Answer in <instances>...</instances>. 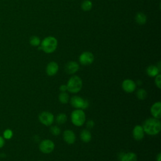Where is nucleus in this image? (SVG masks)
I'll return each instance as SVG.
<instances>
[{"instance_id": "1a4fd4ad", "label": "nucleus", "mask_w": 161, "mask_h": 161, "mask_svg": "<svg viewBox=\"0 0 161 161\" xmlns=\"http://www.w3.org/2000/svg\"><path fill=\"white\" fill-rule=\"evenodd\" d=\"M150 112L153 118L160 119L161 117V103L157 101L153 103L150 108Z\"/></svg>"}, {"instance_id": "412c9836", "label": "nucleus", "mask_w": 161, "mask_h": 161, "mask_svg": "<svg viewBox=\"0 0 161 161\" xmlns=\"http://www.w3.org/2000/svg\"><path fill=\"white\" fill-rule=\"evenodd\" d=\"M67 117L65 113H59L56 117V121L58 125H63L67 121Z\"/></svg>"}, {"instance_id": "5701e85b", "label": "nucleus", "mask_w": 161, "mask_h": 161, "mask_svg": "<svg viewBox=\"0 0 161 161\" xmlns=\"http://www.w3.org/2000/svg\"><path fill=\"white\" fill-rule=\"evenodd\" d=\"M30 44L33 47H38L40 45L41 40L37 36H32L30 37L29 40Z\"/></svg>"}, {"instance_id": "c85d7f7f", "label": "nucleus", "mask_w": 161, "mask_h": 161, "mask_svg": "<svg viewBox=\"0 0 161 161\" xmlns=\"http://www.w3.org/2000/svg\"><path fill=\"white\" fill-rule=\"evenodd\" d=\"M59 89L61 92H65L67 90V86L65 85V84H62L59 87Z\"/></svg>"}, {"instance_id": "bb28decb", "label": "nucleus", "mask_w": 161, "mask_h": 161, "mask_svg": "<svg viewBox=\"0 0 161 161\" xmlns=\"http://www.w3.org/2000/svg\"><path fill=\"white\" fill-rule=\"evenodd\" d=\"M86 126L89 129H91L94 127V122L92 121V120H89L87 123H86Z\"/></svg>"}, {"instance_id": "b1692460", "label": "nucleus", "mask_w": 161, "mask_h": 161, "mask_svg": "<svg viewBox=\"0 0 161 161\" xmlns=\"http://www.w3.org/2000/svg\"><path fill=\"white\" fill-rule=\"evenodd\" d=\"M13 136V131L9 128H7L4 130L3 133V137L4 138V140H10L12 138Z\"/></svg>"}, {"instance_id": "f3484780", "label": "nucleus", "mask_w": 161, "mask_h": 161, "mask_svg": "<svg viewBox=\"0 0 161 161\" xmlns=\"http://www.w3.org/2000/svg\"><path fill=\"white\" fill-rule=\"evenodd\" d=\"M80 138L82 142L85 143H88L91 140V133L88 130L84 129L81 131L80 133Z\"/></svg>"}, {"instance_id": "c756f323", "label": "nucleus", "mask_w": 161, "mask_h": 161, "mask_svg": "<svg viewBox=\"0 0 161 161\" xmlns=\"http://www.w3.org/2000/svg\"><path fill=\"white\" fill-rule=\"evenodd\" d=\"M89 106V102L87 100H84V105H83V108H82V109H87Z\"/></svg>"}, {"instance_id": "6ab92c4d", "label": "nucleus", "mask_w": 161, "mask_h": 161, "mask_svg": "<svg viewBox=\"0 0 161 161\" xmlns=\"http://www.w3.org/2000/svg\"><path fill=\"white\" fill-rule=\"evenodd\" d=\"M69 99V95L65 92H61L58 95V100L62 104H67Z\"/></svg>"}, {"instance_id": "2eb2a0df", "label": "nucleus", "mask_w": 161, "mask_h": 161, "mask_svg": "<svg viewBox=\"0 0 161 161\" xmlns=\"http://www.w3.org/2000/svg\"><path fill=\"white\" fill-rule=\"evenodd\" d=\"M119 161H137V156L134 152H129L119 154Z\"/></svg>"}, {"instance_id": "9b49d317", "label": "nucleus", "mask_w": 161, "mask_h": 161, "mask_svg": "<svg viewBox=\"0 0 161 161\" xmlns=\"http://www.w3.org/2000/svg\"><path fill=\"white\" fill-rule=\"evenodd\" d=\"M84 100L80 96H74L70 98V103L71 105L75 109H82L83 105L84 103Z\"/></svg>"}, {"instance_id": "9d476101", "label": "nucleus", "mask_w": 161, "mask_h": 161, "mask_svg": "<svg viewBox=\"0 0 161 161\" xmlns=\"http://www.w3.org/2000/svg\"><path fill=\"white\" fill-rule=\"evenodd\" d=\"M79 69V64L74 61H70L65 65V70L69 74H74L78 71Z\"/></svg>"}, {"instance_id": "f03ea898", "label": "nucleus", "mask_w": 161, "mask_h": 161, "mask_svg": "<svg viewBox=\"0 0 161 161\" xmlns=\"http://www.w3.org/2000/svg\"><path fill=\"white\" fill-rule=\"evenodd\" d=\"M58 42L57 38L52 36H48L43 38L38 46V48L47 53H51L55 51Z\"/></svg>"}, {"instance_id": "a211bd4d", "label": "nucleus", "mask_w": 161, "mask_h": 161, "mask_svg": "<svg viewBox=\"0 0 161 161\" xmlns=\"http://www.w3.org/2000/svg\"><path fill=\"white\" fill-rule=\"evenodd\" d=\"M135 19L136 22L138 25H143L147 22V16L145 15V14H144L143 13H142V12H139L136 14Z\"/></svg>"}, {"instance_id": "4be33fe9", "label": "nucleus", "mask_w": 161, "mask_h": 161, "mask_svg": "<svg viewBox=\"0 0 161 161\" xmlns=\"http://www.w3.org/2000/svg\"><path fill=\"white\" fill-rule=\"evenodd\" d=\"M136 96L138 99L143 100L147 97V92L144 89L140 88L137 90V91L136 92Z\"/></svg>"}, {"instance_id": "dca6fc26", "label": "nucleus", "mask_w": 161, "mask_h": 161, "mask_svg": "<svg viewBox=\"0 0 161 161\" xmlns=\"http://www.w3.org/2000/svg\"><path fill=\"white\" fill-rule=\"evenodd\" d=\"M146 71H147V74L148 75V76L154 77L159 74L160 70L158 69V67L156 65H149L147 68Z\"/></svg>"}, {"instance_id": "f257e3e1", "label": "nucleus", "mask_w": 161, "mask_h": 161, "mask_svg": "<svg viewBox=\"0 0 161 161\" xmlns=\"http://www.w3.org/2000/svg\"><path fill=\"white\" fill-rule=\"evenodd\" d=\"M145 133L149 135H156L161 129V123L159 119L150 118L145 121L142 126Z\"/></svg>"}, {"instance_id": "aec40b11", "label": "nucleus", "mask_w": 161, "mask_h": 161, "mask_svg": "<svg viewBox=\"0 0 161 161\" xmlns=\"http://www.w3.org/2000/svg\"><path fill=\"white\" fill-rule=\"evenodd\" d=\"M92 3L90 0H84L81 3V8L84 11H89L92 9Z\"/></svg>"}, {"instance_id": "39448f33", "label": "nucleus", "mask_w": 161, "mask_h": 161, "mask_svg": "<svg viewBox=\"0 0 161 161\" xmlns=\"http://www.w3.org/2000/svg\"><path fill=\"white\" fill-rule=\"evenodd\" d=\"M55 148V144L53 141L45 139L42 140L39 144V149L43 153H51Z\"/></svg>"}, {"instance_id": "393cba45", "label": "nucleus", "mask_w": 161, "mask_h": 161, "mask_svg": "<svg viewBox=\"0 0 161 161\" xmlns=\"http://www.w3.org/2000/svg\"><path fill=\"white\" fill-rule=\"evenodd\" d=\"M50 131L51 132V133L53 135H55V136H57L60 133V129L58 126H52L50 129Z\"/></svg>"}, {"instance_id": "7ed1b4c3", "label": "nucleus", "mask_w": 161, "mask_h": 161, "mask_svg": "<svg viewBox=\"0 0 161 161\" xmlns=\"http://www.w3.org/2000/svg\"><path fill=\"white\" fill-rule=\"evenodd\" d=\"M66 86L69 92L71 93H77L82 89V80L79 76L73 75L69 79Z\"/></svg>"}, {"instance_id": "6e6552de", "label": "nucleus", "mask_w": 161, "mask_h": 161, "mask_svg": "<svg viewBox=\"0 0 161 161\" xmlns=\"http://www.w3.org/2000/svg\"><path fill=\"white\" fill-rule=\"evenodd\" d=\"M122 88L127 93H131L135 91L136 87V84L131 79H126L122 82Z\"/></svg>"}, {"instance_id": "cd10ccee", "label": "nucleus", "mask_w": 161, "mask_h": 161, "mask_svg": "<svg viewBox=\"0 0 161 161\" xmlns=\"http://www.w3.org/2000/svg\"><path fill=\"white\" fill-rule=\"evenodd\" d=\"M5 144V140L3 137V136L0 135V148H3Z\"/></svg>"}, {"instance_id": "423d86ee", "label": "nucleus", "mask_w": 161, "mask_h": 161, "mask_svg": "<svg viewBox=\"0 0 161 161\" xmlns=\"http://www.w3.org/2000/svg\"><path fill=\"white\" fill-rule=\"evenodd\" d=\"M38 119L42 124L45 126H50L54 121V116L49 111H43L40 114Z\"/></svg>"}, {"instance_id": "f8f14e48", "label": "nucleus", "mask_w": 161, "mask_h": 161, "mask_svg": "<svg viewBox=\"0 0 161 161\" xmlns=\"http://www.w3.org/2000/svg\"><path fill=\"white\" fill-rule=\"evenodd\" d=\"M64 140L68 144H73L75 141V135L70 130H67L63 133Z\"/></svg>"}, {"instance_id": "7c9ffc66", "label": "nucleus", "mask_w": 161, "mask_h": 161, "mask_svg": "<svg viewBox=\"0 0 161 161\" xmlns=\"http://www.w3.org/2000/svg\"><path fill=\"white\" fill-rule=\"evenodd\" d=\"M156 161H161V153H159L156 157Z\"/></svg>"}, {"instance_id": "0eeeda50", "label": "nucleus", "mask_w": 161, "mask_h": 161, "mask_svg": "<svg viewBox=\"0 0 161 161\" xmlns=\"http://www.w3.org/2000/svg\"><path fill=\"white\" fill-rule=\"evenodd\" d=\"M94 56L93 53L88 51L82 52L79 57V62L83 65H88L91 64L94 62Z\"/></svg>"}, {"instance_id": "4468645a", "label": "nucleus", "mask_w": 161, "mask_h": 161, "mask_svg": "<svg viewBox=\"0 0 161 161\" xmlns=\"http://www.w3.org/2000/svg\"><path fill=\"white\" fill-rule=\"evenodd\" d=\"M145 131L142 126L141 125H136L133 130V136L135 140H141L144 137Z\"/></svg>"}, {"instance_id": "20e7f679", "label": "nucleus", "mask_w": 161, "mask_h": 161, "mask_svg": "<svg viewBox=\"0 0 161 161\" xmlns=\"http://www.w3.org/2000/svg\"><path fill=\"white\" fill-rule=\"evenodd\" d=\"M70 119L73 125L76 126H80L86 121V114L81 109H75L70 114Z\"/></svg>"}, {"instance_id": "a878e982", "label": "nucleus", "mask_w": 161, "mask_h": 161, "mask_svg": "<svg viewBox=\"0 0 161 161\" xmlns=\"http://www.w3.org/2000/svg\"><path fill=\"white\" fill-rule=\"evenodd\" d=\"M155 85L158 88V89H160L161 88V75L160 74H158L157 76L155 77Z\"/></svg>"}, {"instance_id": "ddd939ff", "label": "nucleus", "mask_w": 161, "mask_h": 161, "mask_svg": "<svg viewBox=\"0 0 161 161\" xmlns=\"http://www.w3.org/2000/svg\"><path fill=\"white\" fill-rule=\"evenodd\" d=\"M58 70V65L55 62H49L46 67V72L49 76H53L55 75Z\"/></svg>"}]
</instances>
